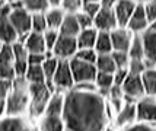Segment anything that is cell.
<instances>
[{
    "mask_svg": "<svg viewBox=\"0 0 156 131\" xmlns=\"http://www.w3.org/2000/svg\"><path fill=\"white\" fill-rule=\"evenodd\" d=\"M61 118L67 131H105L107 101L96 90L73 88L64 93Z\"/></svg>",
    "mask_w": 156,
    "mask_h": 131,
    "instance_id": "1",
    "label": "cell"
},
{
    "mask_svg": "<svg viewBox=\"0 0 156 131\" xmlns=\"http://www.w3.org/2000/svg\"><path fill=\"white\" fill-rule=\"evenodd\" d=\"M29 83L25 77H15L12 92L6 99V117H25L29 109Z\"/></svg>",
    "mask_w": 156,
    "mask_h": 131,
    "instance_id": "2",
    "label": "cell"
},
{
    "mask_svg": "<svg viewBox=\"0 0 156 131\" xmlns=\"http://www.w3.org/2000/svg\"><path fill=\"white\" fill-rule=\"evenodd\" d=\"M54 92L50 89L47 83H38V84H29V109L28 117L29 119H40L45 114V108L50 101V98Z\"/></svg>",
    "mask_w": 156,
    "mask_h": 131,
    "instance_id": "3",
    "label": "cell"
},
{
    "mask_svg": "<svg viewBox=\"0 0 156 131\" xmlns=\"http://www.w3.org/2000/svg\"><path fill=\"white\" fill-rule=\"evenodd\" d=\"M70 69H72L75 86L95 84V79H96V74H98V70H96L95 64L80 61L77 58H72L70 60Z\"/></svg>",
    "mask_w": 156,
    "mask_h": 131,
    "instance_id": "4",
    "label": "cell"
},
{
    "mask_svg": "<svg viewBox=\"0 0 156 131\" xmlns=\"http://www.w3.org/2000/svg\"><path fill=\"white\" fill-rule=\"evenodd\" d=\"M51 88H53L54 92H63V93H66V92L75 88L73 74H72V69H70V61L58 60L57 70H55L53 80H51Z\"/></svg>",
    "mask_w": 156,
    "mask_h": 131,
    "instance_id": "5",
    "label": "cell"
},
{
    "mask_svg": "<svg viewBox=\"0 0 156 131\" xmlns=\"http://www.w3.org/2000/svg\"><path fill=\"white\" fill-rule=\"evenodd\" d=\"M136 115L139 124H156V98L144 96L136 102Z\"/></svg>",
    "mask_w": 156,
    "mask_h": 131,
    "instance_id": "6",
    "label": "cell"
},
{
    "mask_svg": "<svg viewBox=\"0 0 156 131\" xmlns=\"http://www.w3.org/2000/svg\"><path fill=\"white\" fill-rule=\"evenodd\" d=\"M9 21L12 23L13 29L19 36V41H22L28 34H31V21H32V15L25 10V7L22 9H15L10 10L9 13Z\"/></svg>",
    "mask_w": 156,
    "mask_h": 131,
    "instance_id": "7",
    "label": "cell"
},
{
    "mask_svg": "<svg viewBox=\"0 0 156 131\" xmlns=\"http://www.w3.org/2000/svg\"><path fill=\"white\" fill-rule=\"evenodd\" d=\"M121 89L124 92V102H129V104H136L137 101L146 96L140 76L129 74L121 84Z\"/></svg>",
    "mask_w": 156,
    "mask_h": 131,
    "instance_id": "8",
    "label": "cell"
},
{
    "mask_svg": "<svg viewBox=\"0 0 156 131\" xmlns=\"http://www.w3.org/2000/svg\"><path fill=\"white\" fill-rule=\"evenodd\" d=\"M77 41L76 38H70V36H63L58 35V40L55 42L54 48H53V55L57 60H64V61H70L72 58H75L76 53H77Z\"/></svg>",
    "mask_w": 156,
    "mask_h": 131,
    "instance_id": "9",
    "label": "cell"
},
{
    "mask_svg": "<svg viewBox=\"0 0 156 131\" xmlns=\"http://www.w3.org/2000/svg\"><path fill=\"white\" fill-rule=\"evenodd\" d=\"M150 22L147 19V15L144 10V2H137V6L127 23V29L134 35H142L149 29Z\"/></svg>",
    "mask_w": 156,
    "mask_h": 131,
    "instance_id": "10",
    "label": "cell"
},
{
    "mask_svg": "<svg viewBox=\"0 0 156 131\" xmlns=\"http://www.w3.org/2000/svg\"><path fill=\"white\" fill-rule=\"evenodd\" d=\"M94 28L99 32H112L118 28L114 9L112 7H101V10L94 19Z\"/></svg>",
    "mask_w": 156,
    "mask_h": 131,
    "instance_id": "11",
    "label": "cell"
},
{
    "mask_svg": "<svg viewBox=\"0 0 156 131\" xmlns=\"http://www.w3.org/2000/svg\"><path fill=\"white\" fill-rule=\"evenodd\" d=\"M109 35L112 42V53H129L134 34H131L127 28H117L109 32Z\"/></svg>",
    "mask_w": 156,
    "mask_h": 131,
    "instance_id": "12",
    "label": "cell"
},
{
    "mask_svg": "<svg viewBox=\"0 0 156 131\" xmlns=\"http://www.w3.org/2000/svg\"><path fill=\"white\" fill-rule=\"evenodd\" d=\"M0 131H38V128L25 117H5L0 119Z\"/></svg>",
    "mask_w": 156,
    "mask_h": 131,
    "instance_id": "13",
    "label": "cell"
},
{
    "mask_svg": "<svg viewBox=\"0 0 156 131\" xmlns=\"http://www.w3.org/2000/svg\"><path fill=\"white\" fill-rule=\"evenodd\" d=\"M136 6L137 2L134 0H115V5L112 9H114L118 28H127V23H129Z\"/></svg>",
    "mask_w": 156,
    "mask_h": 131,
    "instance_id": "14",
    "label": "cell"
},
{
    "mask_svg": "<svg viewBox=\"0 0 156 131\" xmlns=\"http://www.w3.org/2000/svg\"><path fill=\"white\" fill-rule=\"evenodd\" d=\"M143 44V54L147 69L156 67V34L147 29L146 32L140 35Z\"/></svg>",
    "mask_w": 156,
    "mask_h": 131,
    "instance_id": "15",
    "label": "cell"
},
{
    "mask_svg": "<svg viewBox=\"0 0 156 131\" xmlns=\"http://www.w3.org/2000/svg\"><path fill=\"white\" fill-rule=\"evenodd\" d=\"M115 125L118 128H127L131 125L137 124V115H136V104H129V102H124L122 108L115 115Z\"/></svg>",
    "mask_w": 156,
    "mask_h": 131,
    "instance_id": "16",
    "label": "cell"
},
{
    "mask_svg": "<svg viewBox=\"0 0 156 131\" xmlns=\"http://www.w3.org/2000/svg\"><path fill=\"white\" fill-rule=\"evenodd\" d=\"M12 48H13V66L16 77H23L28 69V55H29V53L27 51L25 45L19 41L15 42Z\"/></svg>",
    "mask_w": 156,
    "mask_h": 131,
    "instance_id": "17",
    "label": "cell"
},
{
    "mask_svg": "<svg viewBox=\"0 0 156 131\" xmlns=\"http://www.w3.org/2000/svg\"><path fill=\"white\" fill-rule=\"evenodd\" d=\"M25 48L29 54H45L47 48H45V41H44V35L37 34V32H31L28 34L22 41Z\"/></svg>",
    "mask_w": 156,
    "mask_h": 131,
    "instance_id": "18",
    "label": "cell"
},
{
    "mask_svg": "<svg viewBox=\"0 0 156 131\" xmlns=\"http://www.w3.org/2000/svg\"><path fill=\"white\" fill-rule=\"evenodd\" d=\"M38 131H67L66 125L61 117H51V115H42L37 124Z\"/></svg>",
    "mask_w": 156,
    "mask_h": 131,
    "instance_id": "19",
    "label": "cell"
},
{
    "mask_svg": "<svg viewBox=\"0 0 156 131\" xmlns=\"http://www.w3.org/2000/svg\"><path fill=\"white\" fill-rule=\"evenodd\" d=\"M96 36H98V31L95 28L90 29H83L79 32V35L76 36L77 41V48L79 50H94L95 48Z\"/></svg>",
    "mask_w": 156,
    "mask_h": 131,
    "instance_id": "20",
    "label": "cell"
},
{
    "mask_svg": "<svg viewBox=\"0 0 156 131\" xmlns=\"http://www.w3.org/2000/svg\"><path fill=\"white\" fill-rule=\"evenodd\" d=\"M64 108V93L63 92H54L45 108L44 115H51V117H61Z\"/></svg>",
    "mask_w": 156,
    "mask_h": 131,
    "instance_id": "21",
    "label": "cell"
},
{
    "mask_svg": "<svg viewBox=\"0 0 156 131\" xmlns=\"http://www.w3.org/2000/svg\"><path fill=\"white\" fill-rule=\"evenodd\" d=\"M80 32V26L77 23L76 19V15H66L64 16V21L61 23L60 29H58V34L63 36H70V38H76Z\"/></svg>",
    "mask_w": 156,
    "mask_h": 131,
    "instance_id": "22",
    "label": "cell"
},
{
    "mask_svg": "<svg viewBox=\"0 0 156 131\" xmlns=\"http://www.w3.org/2000/svg\"><path fill=\"white\" fill-rule=\"evenodd\" d=\"M44 15H45L48 29H53V31H58L60 29L61 23L64 21V16H66L64 10L61 7H50Z\"/></svg>",
    "mask_w": 156,
    "mask_h": 131,
    "instance_id": "23",
    "label": "cell"
},
{
    "mask_svg": "<svg viewBox=\"0 0 156 131\" xmlns=\"http://www.w3.org/2000/svg\"><path fill=\"white\" fill-rule=\"evenodd\" d=\"M140 77L146 96H156V67L146 69Z\"/></svg>",
    "mask_w": 156,
    "mask_h": 131,
    "instance_id": "24",
    "label": "cell"
},
{
    "mask_svg": "<svg viewBox=\"0 0 156 131\" xmlns=\"http://www.w3.org/2000/svg\"><path fill=\"white\" fill-rule=\"evenodd\" d=\"M95 67L99 73H108V74H114L117 71V66L112 58V53L111 54H101L96 57Z\"/></svg>",
    "mask_w": 156,
    "mask_h": 131,
    "instance_id": "25",
    "label": "cell"
},
{
    "mask_svg": "<svg viewBox=\"0 0 156 131\" xmlns=\"http://www.w3.org/2000/svg\"><path fill=\"white\" fill-rule=\"evenodd\" d=\"M96 54H111L112 53V42H111V35L109 32H99L98 31V36H96L95 48Z\"/></svg>",
    "mask_w": 156,
    "mask_h": 131,
    "instance_id": "26",
    "label": "cell"
},
{
    "mask_svg": "<svg viewBox=\"0 0 156 131\" xmlns=\"http://www.w3.org/2000/svg\"><path fill=\"white\" fill-rule=\"evenodd\" d=\"M23 7L31 15L45 13L50 9V0H23Z\"/></svg>",
    "mask_w": 156,
    "mask_h": 131,
    "instance_id": "27",
    "label": "cell"
},
{
    "mask_svg": "<svg viewBox=\"0 0 156 131\" xmlns=\"http://www.w3.org/2000/svg\"><path fill=\"white\" fill-rule=\"evenodd\" d=\"M57 66H58V60L55 57H45V61L42 63V71H44V76H45V83L50 86V89L53 90L51 88V80H53V76H54L55 70H57ZM54 92V90H53Z\"/></svg>",
    "mask_w": 156,
    "mask_h": 131,
    "instance_id": "28",
    "label": "cell"
},
{
    "mask_svg": "<svg viewBox=\"0 0 156 131\" xmlns=\"http://www.w3.org/2000/svg\"><path fill=\"white\" fill-rule=\"evenodd\" d=\"M25 79L29 84H38V83H45V76L41 66H28Z\"/></svg>",
    "mask_w": 156,
    "mask_h": 131,
    "instance_id": "29",
    "label": "cell"
},
{
    "mask_svg": "<svg viewBox=\"0 0 156 131\" xmlns=\"http://www.w3.org/2000/svg\"><path fill=\"white\" fill-rule=\"evenodd\" d=\"M129 57L130 60H144V54H143V44L140 35H134L131 45L129 50Z\"/></svg>",
    "mask_w": 156,
    "mask_h": 131,
    "instance_id": "30",
    "label": "cell"
},
{
    "mask_svg": "<svg viewBox=\"0 0 156 131\" xmlns=\"http://www.w3.org/2000/svg\"><path fill=\"white\" fill-rule=\"evenodd\" d=\"M101 10V2L99 0H83L82 2V13L89 16L90 19H95L98 12Z\"/></svg>",
    "mask_w": 156,
    "mask_h": 131,
    "instance_id": "31",
    "label": "cell"
},
{
    "mask_svg": "<svg viewBox=\"0 0 156 131\" xmlns=\"http://www.w3.org/2000/svg\"><path fill=\"white\" fill-rule=\"evenodd\" d=\"M48 29L47 21H45V15L38 13L32 15V21H31V32H37V34H44Z\"/></svg>",
    "mask_w": 156,
    "mask_h": 131,
    "instance_id": "32",
    "label": "cell"
},
{
    "mask_svg": "<svg viewBox=\"0 0 156 131\" xmlns=\"http://www.w3.org/2000/svg\"><path fill=\"white\" fill-rule=\"evenodd\" d=\"M15 77H16V73H15L13 63L0 61V79L2 80H10V82H13Z\"/></svg>",
    "mask_w": 156,
    "mask_h": 131,
    "instance_id": "33",
    "label": "cell"
},
{
    "mask_svg": "<svg viewBox=\"0 0 156 131\" xmlns=\"http://www.w3.org/2000/svg\"><path fill=\"white\" fill-rule=\"evenodd\" d=\"M61 9L66 15H77L82 10V0H61Z\"/></svg>",
    "mask_w": 156,
    "mask_h": 131,
    "instance_id": "34",
    "label": "cell"
},
{
    "mask_svg": "<svg viewBox=\"0 0 156 131\" xmlns=\"http://www.w3.org/2000/svg\"><path fill=\"white\" fill-rule=\"evenodd\" d=\"M146 69H147V66H146L144 60H130L129 67H127L129 74H134V76H142Z\"/></svg>",
    "mask_w": 156,
    "mask_h": 131,
    "instance_id": "35",
    "label": "cell"
},
{
    "mask_svg": "<svg viewBox=\"0 0 156 131\" xmlns=\"http://www.w3.org/2000/svg\"><path fill=\"white\" fill-rule=\"evenodd\" d=\"M96 57H98V54H96L95 50H77V53L75 55V58L85 63H90V64H95Z\"/></svg>",
    "mask_w": 156,
    "mask_h": 131,
    "instance_id": "36",
    "label": "cell"
},
{
    "mask_svg": "<svg viewBox=\"0 0 156 131\" xmlns=\"http://www.w3.org/2000/svg\"><path fill=\"white\" fill-rule=\"evenodd\" d=\"M42 35H44V41H45V48H47V51H53L55 42H57V40H58V35H60L58 34V31L47 29Z\"/></svg>",
    "mask_w": 156,
    "mask_h": 131,
    "instance_id": "37",
    "label": "cell"
},
{
    "mask_svg": "<svg viewBox=\"0 0 156 131\" xmlns=\"http://www.w3.org/2000/svg\"><path fill=\"white\" fill-rule=\"evenodd\" d=\"M112 58L115 63L117 69H127L130 63L129 53H112Z\"/></svg>",
    "mask_w": 156,
    "mask_h": 131,
    "instance_id": "38",
    "label": "cell"
},
{
    "mask_svg": "<svg viewBox=\"0 0 156 131\" xmlns=\"http://www.w3.org/2000/svg\"><path fill=\"white\" fill-rule=\"evenodd\" d=\"M76 19H77V23H79V26H80V31L83 29H90V28H94V19H90L89 16H86L85 13H79L76 15Z\"/></svg>",
    "mask_w": 156,
    "mask_h": 131,
    "instance_id": "39",
    "label": "cell"
},
{
    "mask_svg": "<svg viewBox=\"0 0 156 131\" xmlns=\"http://www.w3.org/2000/svg\"><path fill=\"white\" fill-rule=\"evenodd\" d=\"M144 10L147 15V19L149 22L156 21V0H149V2H144Z\"/></svg>",
    "mask_w": 156,
    "mask_h": 131,
    "instance_id": "40",
    "label": "cell"
},
{
    "mask_svg": "<svg viewBox=\"0 0 156 131\" xmlns=\"http://www.w3.org/2000/svg\"><path fill=\"white\" fill-rule=\"evenodd\" d=\"M10 92H12V82L0 79V101H6Z\"/></svg>",
    "mask_w": 156,
    "mask_h": 131,
    "instance_id": "41",
    "label": "cell"
},
{
    "mask_svg": "<svg viewBox=\"0 0 156 131\" xmlns=\"http://www.w3.org/2000/svg\"><path fill=\"white\" fill-rule=\"evenodd\" d=\"M108 101H124V92H122L121 86H112L109 89V95H108Z\"/></svg>",
    "mask_w": 156,
    "mask_h": 131,
    "instance_id": "42",
    "label": "cell"
},
{
    "mask_svg": "<svg viewBox=\"0 0 156 131\" xmlns=\"http://www.w3.org/2000/svg\"><path fill=\"white\" fill-rule=\"evenodd\" d=\"M129 76V70L127 69H117V71L114 73V84L115 86H121L124 80Z\"/></svg>",
    "mask_w": 156,
    "mask_h": 131,
    "instance_id": "43",
    "label": "cell"
},
{
    "mask_svg": "<svg viewBox=\"0 0 156 131\" xmlns=\"http://www.w3.org/2000/svg\"><path fill=\"white\" fill-rule=\"evenodd\" d=\"M45 61V54H29L28 55V66H42Z\"/></svg>",
    "mask_w": 156,
    "mask_h": 131,
    "instance_id": "44",
    "label": "cell"
},
{
    "mask_svg": "<svg viewBox=\"0 0 156 131\" xmlns=\"http://www.w3.org/2000/svg\"><path fill=\"white\" fill-rule=\"evenodd\" d=\"M120 131H156V127L155 125H147V124H134L131 127H127L124 130H120Z\"/></svg>",
    "mask_w": 156,
    "mask_h": 131,
    "instance_id": "45",
    "label": "cell"
},
{
    "mask_svg": "<svg viewBox=\"0 0 156 131\" xmlns=\"http://www.w3.org/2000/svg\"><path fill=\"white\" fill-rule=\"evenodd\" d=\"M6 117V101H0V119Z\"/></svg>",
    "mask_w": 156,
    "mask_h": 131,
    "instance_id": "46",
    "label": "cell"
},
{
    "mask_svg": "<svg viewBox=\"0 0 156 131\" xmlns=\"http://www.w3.org/2000/svg\"><path fill=\"white\" fill-rule=\"evenodd\" d=\"M149 29L152 31V32H155V34H156V21L150 23V25H149Z\"/></svg>",
    "mask_w": 156,
    "mask_h": 131,
    "instance_id": "47",
    "label": "cell"
},
{
    "mask_svg": "<svg viewBox=\"0 0 156 131\" xmlns=\"http://www.w3.org/2000/svg\"><path fill=\"white\" fill-rule=\"evenodd\" d=\"M2 47H3V44H2V42H0V50H2Z\"/></svg>",
    "mask_w": 156,
    "mask_h": 131,
    "instance_id": "48",
    "label": "cell"
},
{
    "mask_svg": "<svg viewBox=\"0 0 156 131\" xmlns=\"http://www.w3.org/2000/svg\"><path fill=\"white\" fill-rule=\"evenodd\" d=\"M155 98H156V96H155Z\"/></svg>",
    "mask_w": 156,
    "mask_h": 131,
    "instance_id": "49",
    "label": "cell"
}]
</instances>
